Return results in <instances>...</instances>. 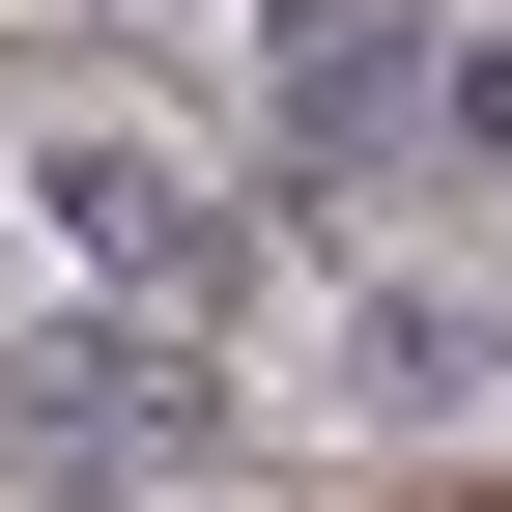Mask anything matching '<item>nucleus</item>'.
Listing matches in <instances>:
<instances>
[{"mask_svg":"<svg viewBox=\"0 0 512 512\" xmlns=\"http://www.w3.org/2000/svg\"><path fill=\"white\" fill-rule=\"evenodd\" d=\"M285 143H399V0H285Z\"/></svg>","mask_w":512,"mask_h":512,"instance_id":"f257e3e1","label":"nucleus"}]
</instances>
